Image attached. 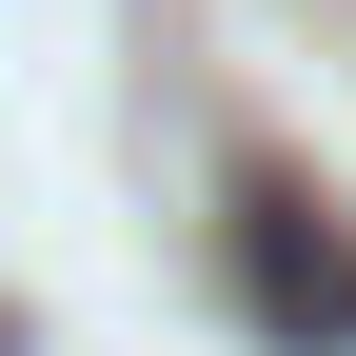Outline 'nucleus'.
Listing matches in <instances>:
<instances>
[{
	"instance_id": "1",
	"label": "nucleus",
	"mask_w": 356,
	"mask_h": 356,
	"mask_svg": "<svg viewBox=\"0 0 356 356\" xmlns=\"http://www.w3.org/2000/svg\"><path fill=\"white\" fill-rule=\"evenodd\" d=\"M218 257H238V317L277 337V356H356V238L297 198V178H238Z\"/></svg>"
}]
</instances>
